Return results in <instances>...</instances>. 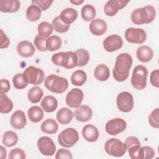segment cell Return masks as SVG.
Listing matches in <instances>:
<instances>
[{
    "instance_id": "6da1fadb",
    "label": "cell",
    "mask_w": 159,
    "mask_h": 159,
    "mask_svg": "<svg viewBox=\"0 0 159 159\" xmlns=\"http://www.w3.org/2000/svg\"><path fill=\"white\" fill-rule=\"evenodd\" d=\"M132 65V58L127 53L119 54L116 59L112 75L114 80L122 82L126 80L129 76L130 69Z\"/></svg>"
},
{
    "instance_id": "7a4b0ae2",
    "label": "cell",
    "mask_w": 159,
    "mask_h": 159,
    "mask_svg": "<svg viewBox=\"0 0 159 159\" xmlns=\"http://www.w3.org/2000/svg\"><path fill=\"white\" fill-rule=\"evenodd\" d=\"M156 16L155 8L150 5L139 7L132 11L130 16L132 22L136 25L151 23Z\"/></svg>"
},
{
    "instance_id": "3957f363",
    "label": "cell",
    "mask_w": 159,
    "mask_h": 159,
    "mask_svg": "<svg viewBox=\"0 0 159 159\" xmlns=\"http://www.w3.org/2000/svg\"><path fill=\"white\" fill-rule=\"evenodd\" d=\"M52 61L55 65L72 69L78 65V57L74 52H61L52 55Z\"/></svg>"
},
{
    "instance_id": "277c9868",
    "label": "cell",
    "mask_w": 159,
    "mask_h": 159,
    "mask_svg": "<svg viewBox=\"0 0 159 159\" xmlns=\"http://www.w3.org/2000/svg\"><path fill=\"white\" fill-rule=\"evenodd\" d=\"M44 86L51 92L61 94L68 88V81L66 78L56 75H50L44 80Z\"/></svg>"
},
{
    "instance_id": "5b68a950",
    "label": "cell",
    "mask_w": 159,
    "mask_h": 159,
    "mask_svg": "<svg viewBox=\"0 0 159 159\" xmlns=\"http://www.w3.org/2000/svg\"><path fill=\"white\" fill-rule=\"evenodd\" d=\"M147 75L148 70L145 66L139 65L135 66L130 80L132 86L137 89H143L147 86Z\"/></svg>"
},
{
    "instance_id": "8992f818",
    "label": "cell",
    "mask_w": 159,
    "mask_h": 159,
    "mask_svg": "<svg viewBox=\"0 0 159 159\" xmlns=\"http://www.w3.org/2000/svg\"><path fill=\"white\" fill-rule=\"evenodd\" d=\"M23 78L27 84H40L45 80V73L39 68L29 66L23 72Z\"/></svg>"
},
{
    "instance_id": "52a82bcc",
    "label": "cell",
    "mask_w": 159,
    "mask_h": 159,
    "mask_svg": "<svg viewBox=\"0 0 159 159\" xmlns=\"http://www.w3.org/2000/svg\"><path fill=\"white\" fill-rule=\"evenodd\" d=\"M79 140V134L73 128H67L60 133L58 136L59 144L65 148L72 147Z\"/></svg>"
},
{
    "instance_id": "ba28073f",
    "label": "cell",
    "mask_w": 159,
    "mask_h": 159,
    "mask_svg": "<svg viewBox=\"0 0 159 159\" xmlns=\"http://www.w3.org/2000/svg\"><path fill=\"white\" fill-rule=\"evenodd\" d=\"M106 152L113 157H120L126 152L125 143L117 139L111 138L107 140L104 144Z\"/></svg>"
},
{
    "instance_id": "9c48e42d",
    "label": "cell",
    "mask_w": 159,
    "mask_h": 159,
    "mask_svg": "<svg viewBox=\"0 0 159 159\" xmlns=\"http://www.w3.org/2000/svg\"><path fill=\"white\" fill-rule=\"evenodd\" d=\"M125 38L129 43L142 44L146 40L147 34L142 29L129 27L125 32Z\"/></svg>"
},
{
    "instance_id": "30bf717a",
    "label": "cell",
    "mask_w": 159,
    "mask_h": 159,
    "mask_svg": "<svg viewBox=\"0 0 159 159\" xmlns=\"http://www.w3.org/2000/svg\"><path fill=\"white\" fill-rule=\"evenodd\" d=\"M116 104L119 110L123 112H129L134 107V98L131 93L127 91L120 93L116 99Z\"/></svg>"
},
{
    "instance_id": "8fae6325",
    "label": "cell",
    "mask_w": 159,
    "mask_h": 159,
    "mask_svg": "<svg viewBox=\"0 0 159 159\" xmlns=\"http://www.w3.org/2000/svg\"><path fill=\"white\" fill-rule=\"evenodd\" d=\"M37 147L42 154L52 156L56 151V146L53 140L47 136L41 137L37 141Z\"/></svg>"
},
{
    "instance_id": "7c38bea8",
    "label": "cell",
    "mask_w": 159,
    "mask_h": 159,
    "mask_svg": "<svg viewBox=\"0 0 159 159\" xmlns=\"http://www.w3.org/2000/svg\"><path fill=\"white\" fill-rule=\"evenodd\" d=\"M127 127L125 120L121 118H115L109 120L106 124L105 130L111 135H116L124 131Z\"/></svg>"
},
{
    "instance_id": "4fadbf2b",
    "label": "cell",
    "mask_w": 159,
    "mask_h": 159,
    "mask_svg": "<svg viewBox=\"0 0 159 159\" xmlns=\"http://www.w3.org/2000/svg\"><path fill=\"white\" fill-rule=\"evenodd\" d=\"M83 98V92L80 89L73 88L66 94L65 102L68 107L71 108H77L81 106Z\"/></svg>"
},
{
    "instance_id": "5bb4252c",
    "label": "cell",
    "mask_w": 159,
    "mask_h": 159,
    "mask_svg": "<svg viewBox=\"0 0 159 159\" xmlns=\"http://www.w3.org/2000/svg\"><path fill=\"white\" fill-rule=\"evenodd\" d=\"M123 45L122 38L116 34L107 36L103 41V47L107 52H113L120 49Z\"/></svg>"
},
{
    "instance_id": "9a60e30c",
    "label": "cell",
    "mask_w": 159,
    "mask_h": 159,
    "mask_svg": "<svg viewBox=\"0 0 159 159\" xmlns=\"http://www.w3.org/2000/svg\"><path fill=\"white\" fill-rule=\"evenodd\" d=\"M129 1H119V0H110L108 1L104 5V11L107 16H114L117 12L123 9L129 3Z\"/></svg>"
},
{
    "instance_id": "2e32d148",
    "label": "cell",
    "mask_w": 159,
    "mask_h": 159,
    "mask_svg": "<svg viewBox=\"0 0 159 159\" xmlns=\"http://www.w3.org/2000/svg\"><path fill=\"white\" fill-rule=\"evenodd\" d=\"M10 124L15 129L20 130L23 129L27 124V119L25 113L20 110L15 111L11 117Z\"/></svg>"
},
{
    "instance_id": "e0dca14e",
    "label": "cell",
    "mask_w": 159,
    "mask_h": 159,
    "mask_svg": "<svg viewBox=\"0 0 159 159\" xmlns=\"http://www.w3.org/2000/svg\"><path fill=\"white\" fill-rule=\"evenodd\" d=\"M73 114L78 121L84 122L91 119L93 111L91 108L87 105H81L75 109Z\"/></svg>"
},
{
    "instance_id": "ac0fdd59",
    "label": "cell",
    "mask_w": 159,
    "mask_h": 159,
    "mask_svg": "<svg viewBox=\"0 0 159 159\" xmlns=\"http://www.w3.org/2000/svg\"><path fill=\"white\" fill-rule=\"evenodd\" d=\"M107 25L106 21L102 19H96L89 24L90 32L96 36L103 35L107 30Z\"/></svg>"
},
{
    "instance_id": "d6986e66",
    "label": "cell",
    "mask_w": 159,
    "mask_h": 159,
    "mask_svg": "<svg viewBox=\"0 0 159 159\" xmlns=\"http://www.w3.org/2000/svg\"><path fill=\"white\" fill-rule=\"evenodd\" d=\"M35 47L33 44L27 40H23L18 43L17 51L19 55L23 57H30L35 53Z\"/></svg>"
},
{
    "instance_id": "ffe728a7",
    "label": "cell",
    "mask_w": 159,
    "mask_h": 159,
    "mask_svg": "<svg viewBox=\"0 0 159 159\" xmlns=\"http://www.w3.org/2000/svg\"><path fill=\"white\" fill-rule=\"evenodd\" d=\"M82 135L86 140L89 142H94L99 138V131L94 125L87 124L83 128Z\"/></svg>"
},
{
    "instance_id": "44dd1931",
    "label": "cell",
    "mask_w": 159,
    "mask_h": 159,
    "mask_svg": "<svg viewBox=\"0 0 159 159\" xmlns=\"http://www.w3.org/2000/svg\"><path fill=\"white\" fill-rule=\"evenodd\" d=\"M78 15V11L71 7H68L62 10L60 14L61 20L65 24L70 25L71 23L75 21Z\"/></svg>"
},
{
    "instance_id": "7402d4cb",
    "label": "cell",
    "mask_w": 159,
    "mask_h": 159,
    "mask_svg": "<svg viewBox=\"0 0 159 159\" xmlns=\"http://www.w3.org/2000/svg\"><path fill=\"white\" fill-rule=\"evenodd\" d=\"M20 7V1L17 0L0 1V11L2 12H16L19 9Z\"/></svg>"
},
{
    "instance_id": "603a6c76",
    "label": "cell",
    "mask_w": 159,
    "mask_h": 159,
    "mask_svg": "<svg viewBox=\"0 0 159 159\" xmlns=\"http://www.w3.org/2000/svg\"><path fill=\"white\" fill-rule=\"evenodd\" d=\"M73 116V112L71 109L68 107H62L57 112L56 117L60 124L66 125L72 120Z\"/></svg>"
},
{
    "instance_id": "cb8c5ba5",
    "label": "cell",
    "mask_w": 159,
    "mask_h": 159,
    "mask_svg": "<svg viewBox=\"0 0 159 159\" xmlns=\"http://www.w3.org/2000/svg\"><path fill=\"white\" fill-rule=\"evenodd\" d=\"M136 55L139 61L145 63L150 61L152 59L153 57V52L150 47L142 45L137 48Z\"/></svg>"
},
{
    "instance_id": "d4e9b609",
    "label": "cell",
    "mask_w": 159,
    "mask_h": 159,
    "mask_svg": "<svg viewBox=\"0 0 159 159\" xmlns=\"http://www.w3.org/2000/svg\"><path fill=\"white\" fill-rule=\"evenodd\" d=\"M41 107L47 112H52L55 111L58 107V101L57 99L50 95L45 96L40 102Z\"/></svg>"
},
{
    "instance_id": "484cf974",
    "label": "cell",
    "mask_w": 159,
    "mask_h": 159,
    "mask_svg": "<svg viewBox=\"0 0 159 159\" xmlns=\"http://www.w3.org/2000/svg\"><path fill=\"white\" fill-rule=\"evenodd\" d=\"M94 75L98 81H104L109 78L110 71L107 65L100 64L96 67L94 71Z\"/></svg>"
},
{
    "instance_id": "4316f807",
    "label": "cell",
    "mask_w": 159,
    "mask_h": 159,
    "mask_svg": "<svg viewBox=\"0 0 159 159\" xmlns=\"http://www.w3.org/2000/svg\"><path fill=\"white\" fill-rule=\"evenodd\" d=\"M40 129L44 133L54 134L58 130V125L54 119H47L42 123Z\"/></svg>"
},
{
    "instance_id": "83f0119b",
    "label": "cell",
    "mask_w": 159,
    "mask_h": 159,
    "mask_svg": "<svg viewBox=\"0 0 159 159\" xmlns=\"http://www.w3.org/2000/svg\"><path fill=\"white\" fill-rule=\"evenodd\" d=\"M27 116L31 122L37 123L43 119V111L39 106H34L29 109Z\"/></svg>"
},
{
    "instance_id": "f1b7e54d",
    "label": "cell",
    "mask_w": 159,
    "mask_h": 159,
    "mask_svg": "<svg viewBox=\"0 0 159 159\" xmlns=\"http://www.w3.org/2000/svg\"><path fill=\"white\" fill-rule=\"evenodd\" d=\"M87 80L86 73L82 70L75 71L71 76V83L77 86H83Z\"/></svg>"
},
{
    "instance_id": "f546056e",
    "label": "cell",
    "mask_w": 159,
    "mask_h": 159,
    "mask_svg": "<svg viewBox=\"0 0 159 159\" xmlns=\"http://www.w3.org/2000/svg\"><path fill=\"white\" fill-rule=\"evenodd\" d=\"M40 8L35 4L30 5L27 9L25 16L26 18L31 22H35L38 20L41 17Z\"/></svg>"
},
{
    "instance_id": "4dcf8cb0",
    "label": "cell",
    "mask_w": 159,
    "mask_h": 159,
    "mask_svg": "<svg viewBox=\"0 0 159 159\" xmlns=\"http://www.w3.org/2000/svg\"><path fill=\"white\" fill-rule=\"evenodd\" d=\"M13 108L12 101L4 93H0V112L2 114L10 112Z\"/></svg>"
},
{
    "instance_id": "1f68e13d",
    "label": "cell",
    "mask_w": 159,
    "mask_h": 159,
    "mask_svg": "<svg viewBox=\"0 0 159 159\" xmlns=\"http://www.w3.org/2000/svg\"><path fill=\"white\" fill-rule=\"evenodd\" d=\"M43 95V90L39 86L32 87L27 93V98L29 101L32 103H38L42 99Z\"/></svg>"
},
{
    "instance_id": "d6a6232c",
    "label": "cell",
    "mask_w": 159,
    "mask_h": 159,
    "mask_svg": "<svg viewBox=\"0 0 159 159\" xmlns=\"http://www.w3.org/2000/svg\"><path fill=\"white\" fill-rule=\"evenodd\" d=\"M61 46V38L57 35H52L47 39L46 47L48 51L53 52L58 50Z\"/></svg>"
},
{
    "instance_id": "836d02e7",
    "label": "cell",
    "mask_w": 159,
    "mask_h": 159,
    "mask_svg": "<svg viewBox=\"0 0 159 159\" xmlns=\"http://www.w3.org/2000/svg\"><path fill=\"white\" fill-rule=\"evenodd\" d=\"M18 141V136L13 131L9 130L6 132L2 136V143L7 147L14 146Z\"/></svg>"
},
{
    "instance_id": "e575fe53",
    "label": "cell",
    "mask_w": 159,
    "mask_h": 159,
    "mask_svg": "<svg viewBox=\"0 0 159 159\" xmlns=\"http://www.w3.org/2000/svg\"><path fill=\"white\" fill-rule=\"evenodd\" d=\"M53 27L52 24L45 21L40 22L37 27L39 35L43 38L49 37L50 35L53 32Z\"/></svg>"
},
{
    "instance_id": "d590c367",
    "label": "cell",
    "mask_w": 159,
    "mask_h": 159,
    "mask_svg": "<svg viewBox=\"0 0 159 159\" xmlns=\"http://www.w3.org/2000/svg\"><path fill=\"white\" fill-rule=\"evenodd\" d=\"M81 14L83 20L85 21H90L93 20L96 16V9L93 6L86 4L81 8Z\"/></svg>"
},
{
    "instance_id": "8d00e7d4",
    "label": "cell",
    "mask_w": 159,
    "mask_h": 159,
    "mask_svg": "<svg viewBox=\"0 0 159 159\" xmlns=\"http://www.w3.org/2000/svg\"><path fill=\"white\" fill-rule=\"evenodd\" d=\"M78 57V66H83L88 63L89 60V52L83 48L78 49L75 52Z\"/></svg>"
},
{
    "instance_id": "74e56055",
    "label": "cell",
    "mask_w": 159,
    "mask_h": 159,
    "mask_svg": "<svg viewBox=\"0 0 159 159\" xmlns=\"http://www.w3.org/2000/svg\"><path fill=\"white\" fill-rule=\"evenodd\" d=\"M52 25L53 29L58 33H65L67 32L70 28L69 25L64 24L60 19V16L55 17L52 20Z\"/></svg>"
},
{
    "instance_id": "f35d334b",
    "label": "cell",
    "mask_w": 159,
    "mask_h": 159,
    "mask_svg": "<svg viewBox=\"0 0 159 159\" xmlns=\"http://www.w3.org/2000/svg\"><path fill=\"white\" fill-rule=\"evenodd\" d=\"M14 87L18 89H22L27 86V83L23 78V74L20 73L15 75L12 78Z\"/></svg>"
},
{
    "instance_id": "ab89813d",
    "label": "cell",
    "mask_w": 159,
    "mask_h": 159,
    "mask_svg": "<svg viewBox=\"0 0 159 159\" xmlns=\"http://www.w3.org/2000/svg\"><path fill=\"white\" fill-rule=\"evenodd\" d=\"M159 109H154L148 117V122L152 127L155 129L159 128Z\"/></svg>"
},
{
    "instance_id": "60d3db41",
    "label": "cell",
    "mask_w": 159,
    "mask_h": 159,
    "mask_svg": "<svg viewBox=\"0 0 159 159\" xmlns=\"http://www.w3.org/2000/svg\"><path fill=\"white\" fill-rule=\"evenodd\" d=\"M46 38H43L40 36L39 34L37 35L34 39V45L38 50L40 52H47V47H46Z\"/></svg>"
},
{
    "instance_id": "b9f144b4",
    "label": "cell",
    "mask_w": 159,
    "mask_h": 159,
    "mask_svg": "<svg viewBox=\"0 0 159 159\" xmlns=\"http://www.w3.org/2000/svg\"><path fill=\"white\" fill-rule=\"evenodd\" d=\"M25 152L19 148H16L11 150L9 153V159H25Z\"/></svg>"
},
{
    "instance_id": "7bdbcfd3",
    "label": "cell",
    "mask_w": 159,
    "mask_h": 159,
    "mask_svg": "<svg viewBox=\"0 0 159 159\" xmlns=\"http://www.w3.org/2000/svg\"><path fill=\"white\" fill-rule=\"evenodd\" d=\"M142 159H151L155 156V151L153 148L149 146H144L141 147Z\"/></svg>"
},
{
    "instance_id": "ee69618b",
    "label": "cell",
    "mask_w": 159,
    "mask_h": 159,
    "mask_svg": "<svg viewBox=\"0 0 159 159\" xmlns=\"http://www.w3.org/2000/svg\"><path fill=\"white\" fill-rule=\"evenodd\" d=\"M32 4L37 5L39 6L40 9L43 11H46L48 9L51 4L53 2V1H49V0H33L32 1Z\"/></svg>"
},
{
    "instance_id": "f6af8a7d",
    "label": "cell",
    "mask_w": 159,
    "mask_h": 159,
    "mask_svg": "<svg viewBox=\"0 0 159 159\" xmlns=\"http://www.w3.org/2000/svg\"><path fill=\"white\" fill-rule=\"evenodd\" d=\"M55 158L56 159H72L73 155L71 154V152L65 148H60L56 155H55Z\"/></svg>"
},
{
    "instance_id": "bcb514c9",
    "label": "cell",
    "mask_w": 159,
    "mask_h": 159,
    "mask_svg": "<svg viewBox=\"0 0 159 159\" xmlns=\"http://www.w3.org/2000/svg\"><path fill=\"white\" fill-rule=\"evenodd\" d=\"M124 143L126 147V150H129V148L137 145H140V142L139 140L138 139V138L134 136L128 137L126 139Z\"/></svg>"
},
{
    "instance_id": "7dc6e473",
    "label": "cell",
    "mask_w": 159,
    "mask_h": 159,
    "mask_svg": "<svg viewBox=\"0 0 159 159\" xmlns=\"http://www.w3.org/2000/svg\"><path fill=\"white\" fill-rule=\"evenodd\" d=\"M150 81L152 86L159 87V70L158 69L152 71L150 76Z\"/></svg>"
},
{
    "instance_id": "c3c4849f",
    "label": "cell",
    "mask_w": 159,
    "mask_h": 159,
    "mask_svg": "<svg viewBox=\"0 0 159 159\" xmlns=\"http://www.w3.org/2000/svg\"><path fill=\"white\" fill-rule=\"evenodd\" d=\"M1 31V43H0V48L1 49L2 48H6L8 47L9 43H10V40L9 38L6 36V34L3 32L2 29L0 30Z\"/></svg>"
},
{
    "instance_id": "681fc988",
    "label": "cell",
    "mask_w": 159,
    "mask_h": 159,
    "mask_svg": "<svg viewBox=\"0 0 159 159\" xmlns=\"http://www.w3.org/2000/svg\"><path fill=\"white\" fill-rule=\"evenodd\" d=\"M11 88L9 81L7 79H1L0 81V93L8 92Z\"/></svg>"
},
{
    "instance_id": "f907efd6",
    "label": "cell",
    "mask_w": 159,
    "mask_h": 159,
    "mask_svg": "<svg viewBox=\"0 0 159 159\" xmlns=\"http://www.w3.org/2000/svg\"><path fill=\"white\" fill-rule=\"evenodd\" d=\"M0 158L2 159H5L6 158V155H7V151L6 150V148L2 147L1 146L0 147Z\"/></svg>"
},
{
    "instance_id": "816d5d0a",
    "label": "cell",
    "mask_w": 159,
    "mask_h": 159,
    "mask_svg": "<svg viewBox=\"0 0 159 159\" xmlns=\"http://www.w3.org/2000/svg\"><path fill=\"white\" fill-rule=\"evenodd\" d=\"M84 2V1H80V0H75V1H70V2L73 4H75L76 6H78L81 4H82Z\"/></svg>"
}]
</instances>
